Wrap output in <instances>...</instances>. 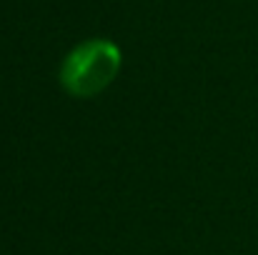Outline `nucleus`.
Masks as SVG:
<instances>
[{"mask_svg":"<svg viewBox=\"0 0 258 255\" xmlns=\"http://www.w3.org/2000/svg\"><path fill=\"white\" fill-rule=\"evenodd\" d=\"M120 63L123 55L113 40L90 38L66 55L60 65V85L73 98H93L115 80Z\"/></svg>","mask_w":258,"mask_h":255,"instance_id":"f257e3e1","label":"nucleus"}]
</instances>
